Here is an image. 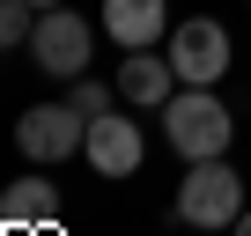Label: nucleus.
<instances>
[{
  "instance_id": "nucleus-1",
  "label": "nucleus",
  "mask_w": 251,
  "mask_h": 236,
  "mask_svg": "<svg viewBox=\"0 0 251 236\" xmlns=\"http://www.w3.org/2000/svg\"><path fill=\"white\" fill-rule=\"evenodd\" d=\"M229 133H236V118H229V103H222L214 89H177V96L163 103V141H170L185 163L229 155Z\"/></svg>"
},
{
  "instance_id": "nucleus-2",
  "label": "nucleus",
  "mask_w": 251,
  "mask_h": 236,
  "mask_svg": "<svg viewBox=\"0 0 251 236\" xmlns=\"http://www.w3.org/2000/svg\"><path fill=\"white\" fill-rule=\"evenodd\" d=\"M236 214H244V177L229 170V155L192 163L177 185V221L185 229H236Z\"/></svg>"
},
{
  "instance_id": "nucleus-3",
  "label": "nucleus",
  "mask_w": 251,
  "mask_h": 236,
  "mask_svg": "<svg viewBox=\"0 0 251 236\" xmlns=\"http://www.w3.org/2000/svg\"><path fill=\"white\" fill-rule=\"evenodd\" d=\"M170 67H177V81L185 89H214L222 74H229V30L214 23V15H185V23H170Z\"/></svg>"
},
{
  "instance_id": "nucleus-4",
  "label": "nucleus",
  "mask_w": 251,
  "mask_h": 236,
  "mask_svg": "<svg viewBox=\"0 0 251 236\" xmlns=\"http://www.w3.org/2000/svg\"><path fill=\"white\" fill-rule=\"evenodd\" d=\"M30 52H37V67H45L52 81H74V74H89L96 30H89L74 8H45V15H37V30H30Z\"/></svg>"
},
{
  "instance_id": "nucleus-5",
  "label": "nucleus",
  "mask_w": 251,
  "mask_h": 236,
  "mask_svg": "<svg viewBox=\"0 0 251 236\" xmlns=\"http://www.w3.org/2000/svg\"><path fill=\"white\" fill-rule=\"evenodd\" d=\"M81 141H89V118L74 103H37L15 118V148L30 163H67V155H81Z\"/></svg>"
},
{
  "instance_id": "nucleus-6",
  "label": "nucleus",
  "mask_w": 251,
  "mask_h": 236,
  "mask_svg": "<svg viewBox=\"0 0 251 236\" xmlns=\"http://www.w3.org/2000/svg\"><path fill=\"white\" fill-rule=\"evenodd\" d=\"M81 155H89L96 177H133V170H141V126H133V118H118V111H103V118H89Z\"/></svg>"
},
{
  "instance_id": "nucleus-7",
  "label": "nucleus",
  "mask_w": 251,
  "mask_h": 236,
  "mask_svg": "<svg viewBox=\"0 0 251 236\" xmlns=\"http://www.w3.org/2000/svg\"><path fill=\"white\" fill-rule=\"evenodd\" d=\"M185 81H177V67H170V52H126V67H118V96L133 103V111H163L170 96H177Z\"/></svg>"
},
{
  "instance_id": "nucleus-8",
  "label": "nucleus",
  "mask_w": 251,
  "mask_h": 236,
  "mask_svg": "<svg viewBox=\"0 0 251 236\" xmlns=\"http://www.w3.org/2000/svg\"><path fill=\"white\" fill-rule=\"evenodd\" d=\"M170 30V0H103V37H118L126 52H148Z\"/></svg>"
},
{
  "instance_id": "nucleus-9",
  "label": "nucleus",
  "mask_w": 251,
  "mask_h": 236,
  "mask_svg": "<svg viewBox=\"0 0 251 236\" xmlns=\"http://www.w3.org/2000/svg\"><path fill=\"white\" fill-rule=\"evenodd\" d=\"M45 221H59V185L52 177H23V185L0 192V229H45Z\"/></svg>"
},
{
  "instance_id": "nucleus-10",
  "label": "nucleus",
  "mask_w": 251,
  "mask_h": 236,
  "mask_svg": "<svg viewBox=\"0 0 251 236\" xmlns=\"http://www.w3.org/2000/svg\"><path fill=\"white\" fill-rule=\"evenodd\" d=\"M30 30H37L30 0H0V52H23V45H30Z\"/></svg>"
},
{
  "instance_id": "nucleus-11",
  "label": "nucleus",
  "mask_w": 251,
  "mask_h": 236,
  "mask_svg": "<svg viewBox=\"0 0 251 236\" xmlns=\"http://www.w3.org/2000/svg\"><path fill=\"white\" fill-rule=\"evenodd\" d=\"M111 96H118V89H103V81H89V74H74V89H67V103H74L81 118H103Z\"/></svg>"
},
{
  "instance_id": "nucleus-12",
  "label": "nucleus",
  "mask_w": 251,
  "mask_h": 236,
  "mask_svg": "<svg viewBox=\"0 0 251 236\" xmlns=\"http://www.w3.org/2000/svg\"><path fill=\"white\" fill-rule=\"evenodd\" d=\"M229 236H251V207H244V214H236V229H229Z\"/></svg>"
},
{
  "instance_id": "nucleus-13",
  "label": "nucleus",
  "mask_w": 251,
  "mask_h": 236,
  "mask_svg": "<svg viewBox=\"0 0 251 236\" xmlns=\"http://www.w3.org/2000/svg\"><path fill=\"white\" fill-rule=\"evenodd\" d=\"M30 8H59V0H30Z\"/></svg>"
}]
</instances>
